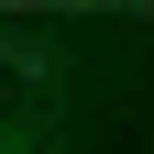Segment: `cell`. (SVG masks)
<instances>
[{"label":"cell","instance_id":"obj_1","mask_svg":"<svg viewBox=\"0 0 154 154\" xmlns=\"http://www.w3.org/2000/svg\"><path fill=\"white\" fill-rule=\"evenodd\" d=\"M0 66H11V77H33V88H55V77H66V55H55L44 33H11V22H0Z\"/></svg>","mask_w":154,"mask_h":154},{"label":"cell","instance_id":"obj_2","mask_svg":"<svg viewBox=\"0 0 154 154\" xmlns=\"http://www.w3.org/2000/svg\"><path fill=\"white\" fill-rule=\"evenodd\" d=\"M0 154H55V132H44V110H11V121H0Z\"/></svg>","mask_w":154,"mask_h":154}]
</instances>
